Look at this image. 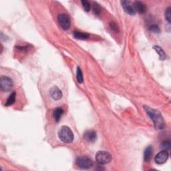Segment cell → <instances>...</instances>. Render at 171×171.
<instances>
[{
	"instance_id": "ac0fdd59",
	"label": "cell",
	"mask_w": 171,
	"mask_h": 171,
	"mask_svg": "<svg viewBox=\"0 0 171 171\" xmlns=\"http://www.w3.org/2000/svg\"><path fill=\"white\" fill-rule=\"evenodd\" d=\"M92 9H93V12H94V13H95V14H96V15H99L100 12H101L100 6L96 2L93 3Z\"/></svg>"
},
{
	"instance_id": "4fadbf2b",
	"label": "cell",
	"mask_w": 171,
	"mask_h": 171,
	"mask_svg": "<svg viewBox=\"0 0 171 171\" xmlns=\"http://www.w3.org/2000/svg\"><path fill=\"white\" fill-rule=\"evenodd\" d=\"M64 114V110L61 108H57L54 111L53 116L55 122H59L62 116Z\"/></svg>"
},
{
	"instance_id": "5bb4252c",
	"label": "cell",
	"mask_w": 171,
	"mask_h": 171,
	"mask_svg": "<svg viewBox=\"0 0 171 171\" xmlns=\"http://www.w3.org/2000/svg\"><path fill=\"white\" fill-rule=\"evenodd\" d=\"M73 36L76 38V39L78 40H87L89 37L90 35L87 33H82L80 32V31H74V34H73Z\"/></svg>"
},
{
	"instance_id": "7402d4cb",
	"label": "cell",
	"mask_w": 171,
	"mask_h": 171,
	"mask_svg": "<svg viewBox=\"0 0 171 171\" xmlns=\"http://www.w3.org/2000/svg\"><path fill=\"white\" fill-rule=\"evenodd\" d=\"M161 147L164 150H168L170 147V141H165L162 143Z\"/></svg>"
},
{
	"instance_id": "5b68a950",
	"label": "cell",
	"mask_w": 171,
	"mask_h": 171,
	"mask_svg": "<svg viewBox=\"0 0 171 171\" xmlns=\"http://www.w3.org/2000/svg\"><path fill=\"white\" fill-rule=\"evenodd\" d=\"M76 165L82 169H90L93 166L92 160L87 156H79L76 159Z\"/></svg>"
},
{
	"instance_id": "52a82bcc",
	"label": "cell",
	"mask_w": 171,
	"mask_h": 171,
	"mask_svg": "<svg viewBox=\"0 0 171 171\" xmlns=\"http://www.w3.org/2000/svg\"><path fill=\"white\" fill-rule=\"evenodd\" d=\"M169 158V152L166 150H163V151L159 152L155 156V160L156 164L158 165H162L166 162L167 159Z\"/></svg>"
},
{
	"instance_id": "e0dca14e",
	"label": "cell",
	"mask_w": 171,
	"mask_h": 171,
	"mask_svg": "<svg viewBox=\"0 0 171 171\" xmlns=\"http://www.w3.org/2000/svg\"><path fill=\"white\" fill-rule=\"evenodd\" d=\"M76 77H77V80H78V82L80 84H82L83 82V74H82V69L80 67L77 68V73H76Z\"/></svg>"
},
{
	"instance_id": "277c9868",
	"label": "cell",
	"mask_w": 171,
	"mask_h": 171,
	"mask_svg": "<svg viewBox=\"0 0 171 171\" xmlns=\"http://www.w3.org/2000/svg\"><path fill=\"white\" fill-rule=\"evenodd\" d=\"M12 80L8 76H2L0 78V89L2 92H9L13 88Z\"/></svg>"
},
{
	"instance_id": "30bf717a",
	"label": "cell",
	"mask_w": 171,
	"mask_h": 171,
	"mask_svg": "<svg viewBox=\"0 0 171 171\" xmlns=\"http://www.w3.org/2000/svg\"><path fill=\"white\" fill-rule=\"evenodd\" d=\"M96 133L94 130H88L84 134V138L88 142H94L96 140Z\"/></svg>"
},
{
	"instance_id": "9c48e42d",
	"label": "cell",
	"mask_w": 171,
	"mask_h": 171,
	"mask_svg": "<svg viewBox=\"0 0 171 171\" xmlns=\"http://www.w3.org/2000/svg\"><path fill=\"white\" fill-rule=\"evenodd\" d=\"M50 94L51 97L55 100H59L62 98V92L61 90L57 86H54L50 90Z\"/></svg>"
},
{
	"instance_id": "7c38bea8",
	"label": "cell",
	"mask_w": 171,
	"mask_h": 171,
	"mask_svg": "<svg viewBox=\"0 0 171 171\" xmlns=\"http://www.w3.org/2000/svg\"><path fill=\"white\" fill-rule=\"evenodd\" d=\"M152 156V147L151 146H148L146 147L144 152V160L146 162L151 161Z\"/></svg>"
},
{
	"instance_id": "603a6c76",
	"label": "cell",
	"mask_w": 171,
	"mask_h": 171,
	"mask_svg": "<svg viewBox=\"0 0 171 171\" xmlns=\"http://www.w3.org/2000/svg\"><path fill=\"white\" fill-rule=\"evenodd\" d=\"M110 27L112 30L114 31H116V32H118V31H119L118 30V26L116 25V23H114V22H112L110 23Z\"/></svg>"
},
{
	"instance_id": "9a60e30c",
	"label": "cell",
	"mask_w": 171,
	"mask_h": 171,
	"mask_svg": "<svg viewBox=\"0 0 171 171\" xmlns=\"http://www.w3.org/2000/svg\"><path fill=\"white\" fill-rule=\"evenodd\" d=\"M153 48H154L155 50H156V52H157V54H159L160 60H165V59L166 58V55L165 54V51L162 50V48H160V46H155L153 47Z\"/></svg>"
},
{
	"instance_id": "d6986e66",
	"label": "cell",
	"mask_w": 171,
	"mask_h": 171,
	"mask_svg": "<svg viewBox=\"0 0 171 171\" xmlns=\"http://www.w3.org/2000/svg\"><path fill=\"white\" fill-rule=\"evenodd\" d=\"M165 18L169 23L171 22V13H170V8H167L165 11Z\"/></svg>"
},
{
	"instance_id": "8fae6325",
	"label": "cell",
	"mask_w": 171,
	"mask_h": 171,
	"mask_svg": "<svg viewBox=\"0 0 171 171\" xmlns=\"http://www.w3.org/2000/svg\"><path fill=\"white\" fill-rule=\"evenodd\" d=\"M134 8L135 9L136 12H138L139 13H144L146 12V9H147V8L145 4H144L142 2H136L134 4Z\"/></svg>"
},
{
	"instance_id": "ffe728a7",
	"label": "cell",
	"mask_w": 171,
	"mask_h": 171,
	"mask_svg": "<svg viewBox=\"0 0 171 171\" xmlns=\"http://www.w3.org/2000/svg\"><path fill=\"white\" fill-rule=\"evenodd\" d=\"M81 2H82V4L84 7V9H85V11L89 12L90 10V3L88 1H86V0H85V1H82Z\"/></svg>"
},
{
	"instance_id": "6da1fadb",
	"label": "cell",
	"mask_w": 171,
	"mask_h": 171,
	"mask_svg": "<svg viewBox=\"0 0 171 171\" xmlns=\"http://www.w3.org/2000/svg\"><path fill=\"white\" fill-rule=\"evenodd\" d=\"M146 113L148 115V116L151 118L154 123V126L156 130H162L165 126V120L162 116L161 113L159 110L156 109H153L151 107L144 106Z\"/></svg>"
},
{
	"instance_id": "7a4b0ae2",
	"label": "cell",
	"mask_w": 171,
	"mask_h": 171,
	"mask_svg": "<svg viewBox=\"0 0 171 171\" xmlns=\"http://www.w3.org/2000/svg\"><path fill=\"white\" fill-rule=\"evenodd\" d=\"M58 137L63 142L65 143H71L74 141V134L71 129L66 126L61 128Z\"/></svg>"
},
{
	"instance_id": "44dd1931",
	"label": "cell",
	"mask_w": 171,
	"mask_h": 171,
	"mask_svg": "<svg viewBox=\"0 0 171 171\" xmlns=\"http://www.w3.org/2000/svg\"><path fill=\"white\" fill-rule=\"evenodd\" d=\"M150 30H151L153 33H159L160 29L159 26L157 25H152L150 27Z\"/></svg>"
},
{
	"instance_id": "2e32d148",
	"label": "cell",
	"mask_w": 171,
	"mask_h": 171,
	"mask_svg": "<svg viewBox=\"0 0 171 171\" xmlns=\"http://www.w3.org/2000/svg\"><path fill=\"white\" fill-rule=\"evenodd\" d=\"M16 92H13L11 94H10L9 98L7 100L5 104V105L6 106H11L12 104L15 102L16 101Z\"/></svg>"
},
{
	"instance_id": "8992f818",
	"label": "cell",
	"mask_w": 171,
	"mask_h": 171,
	"mask_svg": "<svg viewBox=\"0 0 171 171\" xmlns=\"http://www.w3.org/2000/svg\"><path fill=\"white\" fill-rule=\"evenodd\" d=\"M58 23L60 24L62 28L64 30H67L70 27V20L68 15L62 13V14L59 15L58 17Z\"/></svg>"
},
{
	"instance_id": "ba28073f",
	"label": "cell",
	"mask_w": 171,
	"mask_h": 171,
	"mask_svg": "<svg viewBox=\"0 0 171 171\" xmlns=\"http://www.w3.org/2000/svg\"><path fill=\"white\" fill-rule=\"evenodd\" d=\"M121 4L124 10L126 13H127L129 15L134 16L136 14V11L135 9L134 8V5H132L130 4V2L128 1H122Z\"/></svg>"
},
{
	"instance_id": "3957f363",
	"label": "cell",
	"mask_w": 171,
	"mask_h": 171,
	"mask_svg": "<svg viewBox=\"0 0 171 171\" xmlns=\"http://www.w3.org/2000/svg\"><path fill=\"white\" fill-rule=\"evenodd\" d=\"M95 159L96 162L101 165H106L112 160V156L109 152L106 151H98L96 155Z\"/></svg>"
}]
</instances>
